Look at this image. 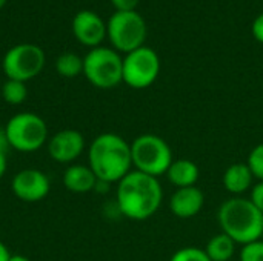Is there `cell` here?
<instances>
[{"mask_svg": "<svg viewBox=\"0 0 263 261\" xmlns=\"http://www.w3.org/2000/svg\"><path fill=\"white\" fill-rule=\"evenodd\" d=\"M163 192L159 180L140 171H129L117 186L119 211L129 220L153 217L162 205Z\"/></svg>", "mask_w": 263, "mask_h": 261, "instance_id": "obj_1", "label": "cell"}, {"mask_svg": "<svg viewBox=\"0 0 263 261\" xmlns=\"http://www.w3.org/2000/svg\"><path fill=\"white\" fill-rule=\"evenodd\" d=\"M88 160L99 182L105 185L119 183L133 166L131 145L117 134H100L88 149Z\"/></svg>", "mask_w": 263, "mask_h": 261, "instance_id": "obj_2", "label": "cell"}, {"mask_svg": "<svg viewBox=\"0 0 263 261\" xmlns=\"http://www.w3.org/2000/svg\"><path fill=\"white\" fill-rule=\"evenodd\" d=\"M222 232L239 245L260 240L263 235V214L250 198H230L217 212Z\"/></svg>", "mask_w": 263, "mask_h": 261, "instance_id": "obj_3", "label": "cell"}, {"mask_svg": "<svg viewBox=\"0 0 263 261\" xmlns=\"http://www.w3.org/2000/svg\"><path fill=\"white\" fill-rule=\"evenodd\" d=\"M131 160L136 171L156 178L166 174L174 162L170 145L156 134H142L134 138L131 143Z\"/></svg>", "mask_w": 263, "mask_h": 261, "instance_id": "obj_4", "label": "cell"}, {"mask_svg": "<svg viewBox=\"0 0 263 261\" xmlns=\"http://www.w3.org/2000/svg\"><path fill=\"white\" fill-rule=\"evenodd\" d=\"M83 74L100 89H111L123 82V58L111 48H92L83 58Z\"/></svg>", "mask_w": 263, "mask_h": 261, "instance_id": "obj_5", "label": "cell"}, {"mask_svg": "<svg viewBox=\"0 0 263 261\" xmlns=\"http://www.w3.org/2000/svg\"><path fill=\"white\" fill-rule=\"evenodd\" d=\"M9 148L18 152L39 151L48 142V126L42 117L32 112H20L11 117L5 126Z\"/></svg>", "mask_w": 263, "mask_h": 261, "instance_id": "obj_6", "label": "cell"}, {"mask_svg": "<svg viewBox=\"0 0 263 261\" xmlns=\"http://www.w3.org/2000/svg\"><path fill=\"white\" fill-rule=\"evenodd\" d=\"M106 34L117 51L131 52L146 38V23L137 11H116L108 23Z\"/></svg>", "mask_w": 263, "mask_h": 261, "instance_id": "obj_7", "label": "cell"}, {"mask_svg": "<svg viewBox=\"0 0 263 261\" xmlns=\"http://www.w3.org/2000/svg\"><path fill=\"white\" fill-rule=\"evenodd\" d=\"M2 66L9 80H18L25 83L42 72L45 66V52L37 45L20 43L8 49Z\"/></svg>", "mask_w": 263, "mask_h": 261, "instance_id": "obj_8", "label": "cell"}, {"mask_svg": "<svg viewBox=\"0 0 263 261\" xmlns=\"http://www.w3.org/2000/svg\"><path fill=\"white\" fill-rule=\"evenodd\" d=\"M160 72V60L154 49L140 46L123 58V82L134 89L151 86Z\"/></svg>", "mask_w": 263, "mask_h": 261, "instance_id": "obj_9", "label": "cell"}, {"mask_svg": "<svg viewBox=\"0 0 263 261\" xmlns=\"http://www.w3.org/2000/svg\"><path fill=\"white\" fill-rule=\"evenodd\" d=\"M11 189L18 200L26 203H35L48 195L49 180L39 169H23L14 175Z\"/></svg>", "mask_w": 263, "mask_h": 261, "instance_id": "obj_10", "label": "cell"}, {"mask_svg": "<svg viewBox=\"0 0 263 261\" xmlns=\"http://www.w3.org/2000/svg\"><path fill=\"white\" fill-rule=\"evenodd\" d=\"M85 149V138L76 129H63L54 134L48 142V152L57 163H71L80 157Z\"/></svg>", "mask_w": 263, "mask_h": 261, "instance_id": "obj_11", "label": "cell"}, {"mask_svg": "<svg viewBox=\"0 0 263 261\" xmlns=\"http://www.w3.org/2000/svg\"><path fill=\"white\" fill-rule=\"evenodd\" d=\"M72 34L85 46L97 48L106 35V23L92 11H80L72 18Z\"/></svg>", "mask_w": 263, "mask_h": 261, "instance_id": "obj_12", "label": "cell"}, {"mask_svg": "<svg viewBox=\"0 0 263 261\" xmlns=\"http://www.w3.org/2000/svg\"><path fill=\"white\" fill-rule=\"evenodd\" d=\"M205 205L203 192L196 188H180L170 198V209L179 218H193L196 217Z\"/></svg>", "mask_w": 263, "mask_h": 261, "instance_id": "obj_13", "label": "cell"}, {"mask_svg": "<svg viewBox=\"0 0 263 261\" xmlns=\"http://www.w3.org/2000/svg\"><path fill=\"white\" fill-rule=\"evenodd\" d=\"M99 180L89 166L72 165L63 174V185L68 191L76 194H85L96 189Z\"/></svg>", "mask_w": 263, "mask_h": 261, "instance_id": "obj_14", "label": "cell"}, {"mask_svg": "<svg viewBox=\"0 0 263 261\" xmlns=\"http://www.w3.org/2000/svg\"><path fill=\"white\" fill-rule=\"evenodd\" d=\"M199 175H200L199 166L194 162L186 160V158L174 160L166 171V177H168L170 183L174 185L177 189L196 186Z\"/></svg>", "mask_w": 263, "mask_h": 261, "instance_id": "obj_15", "label": "cell"}, {"mask_svg": "<svg viewBox=\"0 0 263 261\" xmlns=\"http://www.w3.org/2000/svg\"><path fill=\"white\" fill-rule=\"evenodd\" d=\"M253 172L248 165L236 163L231 165L223 174V186L228 192L234 195H240L251 188L253 183Z\"/></svg>", "mask_w": 263, "mask_h": 261, "instance_id": "obj_16", "label": "cell"}, {"mask_svg": "<svg viewBox=\"0 0 263 261\" xmlns=\"http://www.w3.org/2000/svg\"><path fill=\"white\" fill-rule=\"evenodd\" d=\"M236 242L227 234L214 235L206 245V255L211 261H230L236 254Z\"/></svg>", "mask_w": 263, "mask_h": 261, "instance_id": "obj_17", "label": "cell"}, {"mask_svg": "<svg viewBox=\"0 0 263 261\" xmlns=\"http://www.w3.org/2000/svg\"><path fill=\"white\" fill-rule=\"evenodd\" d=\"M55 71L66 78H74L83 72V58L74 52H63L55 60Z\"/></svg>", "mask_w": 263, "mask_h": 261, "instance_id": "obj_18", "label": "cell"}, {"mask_svg": "<svg viewBox=\"0 0 263 261\" xmlns=\"http://www.w3.org/2000/svg\"><path fill=\"white\" fill-rule=\"evenodd\" d=\"M28 89L23 82L18 80H6L2 86V97L8 105H20L26 100Z\"/></svg>", "mask_w": 263, "mask_h": 261, "instance_id": "obj_19", "label": "cell"}, {"mask_svg": "<svg viewBox=\"0 0 263 261\" xmlns=\"http://www.w3.org/2000/svg\"><path fill=\"white\" fill-rule=\"evenodd\" d=\"M170 261H211L208 258L206 252L199 248H182L173 254Z\"/></svg>", "mask_w": 263, "mask_h": 261, "instance_id": "obj_20", "label": "cell"}, {"mask_svg": "<svg viewBox=\"0 0 263 261\" xmlns=\"http://www.w3.org/2000/svg\"><path fill=\"white\" fill-rule=\"evenodd\" d=\"M253 172L254 177L263 182V143L254 146L248 155V163H247Z\"/></svg>", "mask_w": 263, "mask_h": 261, "instance_id": "obj_21", "label": "cell"}, {"mask_svg": "<svg viewBox=\"0 0 263 261\" xmlns=\"http://www.w3.org/2000/svg\"><path fill=\"white\" fill-rule=\"evenodd\" d=\"M240 261H263V242L248 243L240 251Z\"/></svg>", "mask_w": 263, "mask_h": 261, "instance_id": "obj_22", "label": "cell"}, {"mask_svg": "<svg viewBox=\"0 0 263 261\" xmlns=\"http://www.w3.org/2000/svg\"><path fill=\"white\" fill-rule=\"evenodd\" d=\"M254 206L263 214V182H260L259 185H256L251 191V198H250Z\"/></svg>", "mask_w": 263, "mask_h": 261, "instance_id": "obj_23", "label": "cell"}, {"mask_svg": "<svg viewBox=\"0 0 263 261\" xmlns=\"http://www.w3.org/2000/svg\"><path fill=\"white\" fill-rule=\"evenodd\" d=\"M117 11H136L139 0H111Z\"/></svg>", "mask_w": 263, "mask_h": 261, "instance_id": "obj_24", "label": "cell"}, {"mask_svg": "<svg viewBox=\"0 0 263 261\" xmlns=\"http://www.w3.org/2000/svg\"><path fill=\"white\" fill-rule=\"evenodd\" d=\"M253 35L256 37V40L263 43V12L253 22Z\"/></svg>", "mask_w": 263, "mask_h": 261, "instance_id": "obj_25", "label": "cell"}, {"mask_svg": "<svg viewBox=\"0 0 263 261\" xmlns=\"http://www.w3.org/2000/svg\"><path fill=\"white\" fill-rule=\"evenodd\" d=\"M8 148H9V143H8L5 129H0V152H2V154H6V149H8Z\"/></svg>", "mask_w": 263, "mask_h": 261, "instance_id": "obj_26", "label": "cell"}, {"mask_svg": "<svg viewBox=\"0 0 263 261\" xmlns=\"http://www.w3.org/2000/svg\"><path fill=\"white\" fill-rule=\"evenodd\" d=\"M11 258V254L8 251V248L0 242V261H9Z\"/></svg>", "mask_w": 263, "mask_h": 261, "instance_id": "obj_27", "label": "cell"}, {"mask_svg": "<svg viewBox=\"0 0 263 261\" xmlns=\"http://www.w3.org/2000/svg\"><path fill=\"white\" fill-rule=\"evenodd\" d=\"M5 172H6V154L0 152V178L5 175Z\"/></svg>", "mask_w": 263, "mask_h": 261, "instance_id": "obj_28", "label": "cell"}, {"mask_svg": "<svg viewBox=\"0 0 263 261\" xmlns=\"http://www.w3.org/2000/svg\"><path fill=\"white\" fill-rule=\"evenodd\" d=\"M9 261H31V260H29V258H26V257H23V255H11Z\"/></svg>", "mask_w": 263, "mask_h": 261, "instance_id": "obj_29", "label": "cell"}, {"mask_svg": "<svg viewBox=\"0 0 263 261\" xmlns=\"http://www.w3.org/2000/svg\"><path fill=\"white\" fill-rule=\"evenodd\" d=\"M6 5V0H0V9Z\"/></svg>", "mask_w": 263, "mask_h": 261, "instance_id": "obj_30", "label": "cell"}]
</instances>
